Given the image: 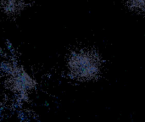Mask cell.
Wrapping results in <instances>:
<instances>
[{
  "label": "cell",
  "instance_id": "obj_2",
  "mask_svg": "<svg viewBox=\"0 0 145 122\" xmlns=\"http://www.w3.org/2000/svg\"><path fill=\"white\" fill-rule=\"evenodd\" d=\"M8 77L6 83L8 88L15 94L24 98L29 94L36 86V82L32 77L22 67L18 65L6 66Z\"/></svg>",
  "mask_w": 145,
  "mask_h": 122
},
{
  "label": "cell",
  "instance_id": "obj_1",
  "mask_svg": "<svg viewBox=\"0 0 145 122\" xmlns=\"http://www.w3.org/2000/svg\"><path fill=\"white\" fill-rule=\"evenodd\" d=\"M71 76L81 81H92L97 78L102 69V59L96 51L81 49L73 52L67 61Z\"/></svg>",
  "mask_w": 145,
  "mask_h": 122
},
{
  "label": "cell",
  "instance_id": "obj_4",
  "mask_svg": "<svg viewBox=\"0 0 145 122\" xmlns=\"http://www.w3.org/2000/svg\"><path fill=\"white\" fill-rule=\"evenodd\" d=\"M126 4L132 12L145 14V0H126Z\"/></svg>",
  "mask_w": 145,
  "mask_h": 122
},
{
  "label": "cell",
  "instance_id": "obj_3",
  "mask_svg": "<svg viewBox=\"0 0 145 122\" xmlns=\"http://www.w3.org/2000/svg\"><path fill=\"white\" fill-rule=\"evenodd\" d=\"M25 4L23 0H3L1 8L3 11L10 15L18 14L24 8Z\"/></svg>",
  "mask_w": 145,
  "mask_h": 122
}]
</instances>
